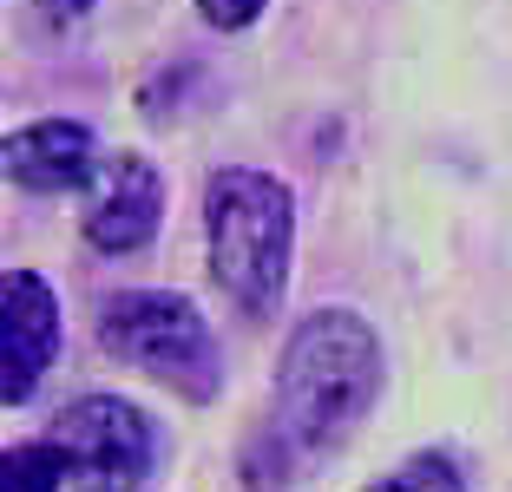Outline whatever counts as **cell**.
<instances>
[{
    "instance_id": "cell-1",
    "label": "cell",
    "mask_w": 512,
    "mask_h": 492,
    "mask_svg": "<svg viewBox=\"0 0 512 492\" xmlns=\"http://www.w3.org/2000/svg\"><path fill=\"white\" fill-rule=\"evenodd\" d=\"M381 342L362 315L348 309H316L302 315L296 335L283 342V368L270 388V414L263 433L243 453V479L250 492H283L316 460L348 447V433L368 420L381 394Z\"/></svg>"
},
{
    "instance_id": "cell-2",
    "label": "cell",
    "mask_w": 512,
    "mask_h": 492,
    "mask_svg": "<svg viewBox=\"0 0 512 492\" xmlns=\"http://www.w3.org/2000/svg\"><path fill=\"white\" fill-rule=\"evenodd\" d=\"M204 237H211V276L243 315H270L289 289L296 256V204L283 178L230 164L204 191Z\"/></svg>"
},
{
    "instance_id": "cell-3",
    "label": "cell",
    "mask_w": 512,
    "mask_h": 492,
    "mask_svg": "<svg viewBox=\"0 0 512 492\" xmlns=\"http://www.w3.org/2000/svg\"><path fill=\"white\" fill-rule=\"evenodd\" d=\"M99 342L125 368L165 381L184 401H211L217 394V335L211 322L171 289H125L99 315Z\"/></svg>"
},
{
    "instance_id": "cell-4",
    "label": "cell",
    "mask_w": 512,
    "mask_h": 492,
    "mask_svg": "<svg viewBox=\"0 0 512 492\" xmlns=\"http://www.w3.org/2000/svg\"><path fill=\"white\" fill-rule=\"evenodd\" d=\"M46 440H53L60 460H66V492H125L158 460L151 420L138 414L132 401H119V394H86V401H73L46 427Z\"/></svg>"
},
{
    "instance_id": "cell-5",
    "label": "cell",
    "mask_w": 512,
    "mask_h": 492,
    "mask_svg": "<svg viewBox=\"0 0 512 492\" xmlns=\"http://www.w3.org/2000/svg\"><path fill=\"white\" fill-rule=\"evenodd\" d=\"M158 217H165V178L158 164L138 158V151H112L99 158V178H92V204H86V243L106 256H132L158 237Z\"/></svg>"
},
{
    "instance_id": "cell-6",
    "label": "cell",
    "mask_w": 512,
    "mask_h": 492,
    "mask_svg": "<svg viewBox=\"0 0 512 492\" xmlns=\"http://www.w3.org/2000/svg\"><path fill=\"white\" fill-rule=\"evenodd\" d=\"M53 348H60V302L46 276L7 269V283H0V394L7 407L33 401V388L53 368Z\"/></svg>"
},
{
    "instance_id": "cell-7",
    "label": "cell",
    "mask_w": 512,
    "mask_h": 492,
    "mask_svg": "<svg viewBox=\"0 0 512 492\" xmlns=\"http://www.w3.org/2000/svg\"><path fill=\"white\" fill-rule=\"evenodd\" d=\"M99 138L86 132L79 119H40L27 132L7 138V178L20 191H40V197H60V191H86L99 178Z\"/></svg>"
},
{
    "instance_id": "cell-8",
    "label": "cell",
    "mask_w": 512,
    "mask_h": 492,
    "mask_svg": "<svg viewBox=\"0 0 512 492\" xmlns=\"http://www.w3.org/2000/svg\"><path fill=\"white\" fill-rule=\"evenodd\" d=\"M0 492H66V460L53 440H27V447H7L0 460Z\"/></svg>"
},
{
    "instance_id": "cell-9",
    "label": "cell",
    "mask_w": 512,
    "mask_h": 492,
    "mask_svg": "<svg viewBox=\"0 0 512 492\" xmlns=\"http://www.w3.org/2000/svg\"><path fill=\"white\" fill-rule=\"evenodd\" d=\"M362 492H467V479H460V466L447 453H414L407 466H394L388 479H375Z\"/></svg>"
},
{
    "instance_id": "cell-10",
    "label": "cell",
    "mask_w": 512,
    "mask_h": 492,
    "mask_svg": "<svg viewBox=\"0 0 512 492\" xmlns=\"http://www.w3.org/2000/svg\"><path fill=\"white\" fill-rule=\"evenodd\" d=\"M263 7H270V0H197V14L211 20L217 33H237V27H250V20L263 14Z\"/></svg>"
},
{
    "instance_id": "cell-11",
    "label": "cell",
    "mask_w": 512,
    "mask_h": 492,
    "mask_svg": "<svg viewBox=\"0 0 512 492\" xmlns=\"http://www.w3.org/2000/svg\"><path fill=\"white\" fill-rule=\"evenodd\" d=\"M92 0H40V14L53 20V27H73V20H86Z\"/></svg>"
}]
</instances>
